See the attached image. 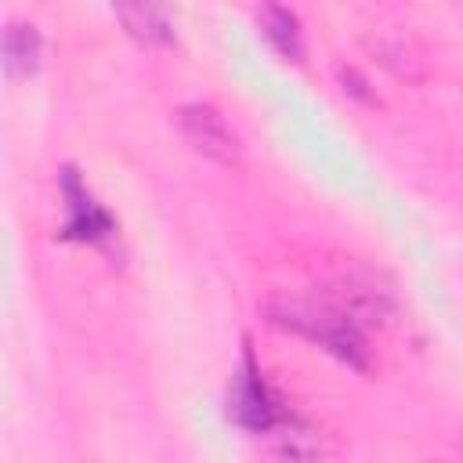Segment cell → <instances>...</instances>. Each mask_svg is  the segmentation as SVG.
Wrapping results in <instances>:
<instances>
[{
	"instance_id": "obj_2",
	"label": "cell",
	"mask_w": 463,
	"mask_h": 463,
	"mask_svg": "<svg viewBox=\"0 0 463 463\" xmlns=\"http://www.w3.org/2000/svg\"><path fill=\"white\" fill-rule=\"evenodd\" d=\"M228 420L250 434H279L293 420V412L282 405V398L264 380L250 347L242 351V362H239L232 387H228Z\"/></svg>"
},
{
	"instance_id": "obj_7",
	"label": "cell",
	"mask_w": 463,
	"mask_h": 463,
	"mask_svg": "<svg viewBox=\"0 0 463 463\" xmlns=\"http://www.w3.org/2000/svg\"><path fill=\"white\" fill-rule=\"evenodd\" d=\"M40 58H43V40H40L36 25L7 22V29H4V76L25 80L40 69Z\"/></svg>"
},
{
	"instance_id": "obj_1",
	"label": "cell",
	"mask_w": 463,
	"mask_h": 463,
	"mask_svg": "<svg viewBox=\"0 0 463 463\" xmlns=\"http://www.w3.org/2000/svg\"><path fill=\"white\" fill-rule=\"evenodd\" d=\"M380 315V297L369 289L347 286L344 293H322V297H282L268 304L271 326L297 333L340 362L365 369L369 347H365V326Z\"/></svg>"
},
{
	"instance_id": "obj_6",
	"label": "cell",
	"mask_w": 463,
	"mask_h": 463,
	"mask_svg": "<svg viewBox=\"0 0 463 463\" xmlns=\"http://www.w3.org/2000/svg\"><path fill=\"white\" fill-rule=\"evenodd\" d=\"M257 25L264 33V40L289 61H304V29H300V18L279 4V0H260L257 7Z\"/></svg>"
},
{
	"instance_id": "obj_3",
	"label": "cell",
	"mask_w": 463,
	"mask_h": 463,
	"mask_svg": "<svg viewBox=\"0 0 463 463\" xmlns=\"http://www.w3.org/2000/svg\"><path fill=\"white\" fill-rule=\"evenodd\" d=\"M61 199H65V224H61V239L65 242H105L116 232L112 213L90 195V188L83 184V177L76 174V166H65L61 177Z\"/></svg>"
},
{
	"instance_id": "obj_5",
	"label": "cell",
	"mask_w": 463,
	"mask_h": 463,
	"mask_svg": "<svg viewBox=\"0 0 463 463\" xmlns=\"http://www.w3.org/2000/svg\"><path fill=\"white\" fill-rule=\"evenodd\" d=\"M123 29L145 47H170L174 43V7L170 0H112Z\"/></svg>"
},
{
	"instance_id": "obj_4",
	"label": "cell",
	"mask_w": 463,
	"mask_h": 463,
	"mask_svg": "<svg viewBox=\"0 0 463 463\" xmlns=\"http://www.w3.org/2000/svg\"><path fill=\"white\" fill-rule=\"evenodd\" d=\"M177 127L181 137L206 159L221 163V166H235L239 163V137L232 134V127L224 123V116L210 105V101H188L177 109Z\"/></svg>"
}]
</instances>
